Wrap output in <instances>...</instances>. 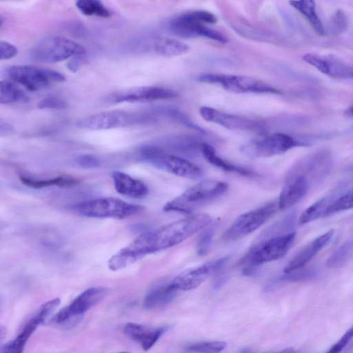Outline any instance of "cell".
Segmentation results:
<instances>
[{
	"instance_id": "cell-1",
	"label": "cell",
	"mask_w": 353,
	"mask_h": 353,
	"mask_svg": "<svg viewBox=\"0 0 353 353\" xmlns=\"http://www.w3.org/2000/svg\"><path fill=\"white\" fill-rule=\"evenodd\" d=\"M211 221L210 215L197 214L143 233L113 255L108 261V268L116 271L143 256L176 245Z\"/></svg>"
},
{
	"instance_id": "cell-2",
	"label": "cell",
	"mask_w": 353,
	"mask_h": 353,
	"mask_svg": "<svg viewBox=\"0 0 353 353\" xmlns=\"http://www.w3.org/2000/svg\"><path fill=\"white\" fill-rule=\"evenodd\" d=\"M228 189V185L223 181L213 179L203 180L168 201L163 206V210L185 214L191 213L224 194Z\"/></svg>"
},
{
	"instance_id": "cell-3",
	"label": "cell",
	"mask_w": 353,
	"mask_h": 353,
	"mask_svg": "<svg viewBox=\"0 0 353 353\" xmlns=\"http://www.w3.org/2000/svg\"><path fill=\"white\" fill-rule=\"evenodd\" d=\"M295 236L296 233L292 232L270 236L256 243L241 261L244 265L243 273L252 275L262 264L283 257L293 244Z\"/></svg>"
},
{
	"instance_id": "cell-4",
	"label": "cell",
	"mask_w": 353,
	"mask_h": 353,
	"mask_svg": "<svg viewBox=\"0 0 353 353\" xmlns=\"http://www.w3.org/2000/svg\"><path fill=\"white\" fill-rule=\"evenodd\" d=\"M139 155L145 162L181 177L196 179L203 175L199 166L183 157L167 152L159 145H143L139 149Z\"/></svg>"
},
{
	"instance_id": "cell-5",
	"label": "cell",
	"mask_w": 353,
	"mask_h": 353,
	"mask_svg": "<svg viewBox=\"0 0 353 353\" xmlns=\"http://www.w3.org/2000/svg\"><path fill=\"white\" fill-rule=\"evenodd\" d=\"M73 209L87 217L124 219L142 212L144 208L117 198L103 197L80 202Z\"/></svg>"
},
{
	"instance_id": "cell-6",
	"label": "cell",
	"mask_w": 353,
	"mask_h": 353,
	"mask_svg": "<svg viewBox=\"0 0 353 353\" xmlns=\"http://www.w3.org/2000/svg\"><path fill=\"white\" fill-rule=\"evenodd\" d=\"M86 49L79 43L65 37L51 36L38 41L31 49V58L37 61L53 63L81 56Z\"/></svg>"
},
{
	"instance_id": "cell-7",
	"label": "cell",
	"mask_w": 353,
	"mask_h": 353,
	"mask_svg": "<svg viewBox=\"0 0 353 353\" xmlns=\"http://www.w3.org/2000/svg\"><path fill=\"white\" fill-rule=\"evenodd\" d=\"M202 83L214 84L234 93L279 94L280 91L258 79L236 74H203L198 77Z\"/></svg>"
},
{
	"instance_id": "cell-8",
	"label": "cell",
	"mask_w": 353,
	"mask_h": 353,
	"mask_svg": "<svg viewBox=\"0 0 353 353\" xmlns=\"http://www.w3.org/2000/svg\"><path fill=\"white\" fill-rule=\"evenodd\" d=\"M151 119L150 116L140 113L111 110L81 118L77 121L76 126L83 130H108L143 123Z\"/></svg>"
},
{
	"instance_id": "cell-9",
	"label": "cell",
	"mask_w": 353,
	"mask_h": 353,
	"mask_svg": "<svg viewBox=\"0 0 353 353\" xmlns=\"http://www.w3.org/2000/svg\"><path fill=\"white\" fill-rule=\"evenodd\" d=\"M308 145L305 141L277 132L246 143L241 146V151L250 157L264 158L281 154L295 147Z\"/></svg>"
},
{
	"instance_id": "cell-10",
	"label": "cell",
	"mask_w": 353,
	"mask_h": 353,
	"mask_svg": "<svg viewBox=\"0 0 353 353\" xmlns=\"http://www.w3.org/2000/svg\"><path fill=\"white\" fill-rule=\"evenodd\" d=\"M6 72L14 82L30 91L44 89L65 80V76L56 70L28 65H12Z\"/></svg>"
},
{
	"instance_id": "cell-11",
	"label": "cell",
	"mask_w": 353,
	"mask_h": 353,
	"mask_svg": "<svg viewBox=\"0 0 353 353\" xmlns=\"http://www.w3.org/2000/svg\"><path fill=\"white\" fill-rule=\"evenodd\" d=\"M279 209L278 201H270L255 210L239 216L225 231L222 239L236 241L253 232L265 223Z\"/></svg>"
},
{
	"instance_id": "cell-12",
	"label": "cell",
	"mask_w": 353,
	"mask_h": 353,
	"mask_svg": "<svg viewBox=\"0 0 353 353\" xmlns=\"http://www.w3.org/2000/svg\"><path fill=\"white\" fill-rule=\"evenodd\" d=\"M173 90L159 86H141L114 91L105 98L110 104L121 103L150 102L176 97Z\"/></svg>"
},
{
	"instance_id": "cell-13",
	"label": "cell",
	"mask_w": 353,
	"mask_h": 353,
	"mask_svg": "<svg viewBox=\"0 0 353 353\" xmlns=\"http://www.w3.org/2000/svg\"><path fill=\"white\" fill-rule=\"evenodd\" d=\"M60 301L59 298H55L43 303L37 312L26 322L21 332L14 339L2 345L1 353H23L31 335L58 307Z\"/></svg>"
},
{
	"instance_id": "cell-14",
	"label": "cell",
	"mask_w": 353,
	"mask_h": 353,
	"mask_svg": "<svg viewBox=\"0 0 353 353\" xmlns=\"http://www.w3.org/2000/svg\"><path fill=\"white\" fill-rule=\"evenodd\" d=\"M170 30L175 35L183 38L202 37L225 43L228 38L221 32L206 26L191 14L190 12L183 13L169 23Z\"/></svg>"
},
{
	"instance_id": "cell-15",
	"label": "cell",
	"mask_w": 353,
	"mask_h": 353,
	"mask_svg": "<svg viewBox=\"0 0 353 353\" xmlns=\"http://www.w3.org/2000/svg\"><path fill=\"white\" fill-rule=\"evenodd\" d=\"M108 293V289L104 287H91L85 290L69 305L59 310L52 318V322L62 323L71 318L83 314L103 300Z\"/></svg>"
},
{
	"instance_id": "cell-16",
	"label": "cell",
	"mask_w": 353,
	"mask_h": 353,
	"mask_svg": "<svg viewBox=\"0 0 353 353\" xmlns=\"http://www.w3.org/2000/svg\"><path fill=\"white\" fill-rule=\"evenodd\" d=\"M332 154L330 150L323 149L308 154L297 161L289 170L286 177L308 175L312 179H320L330 170Z\"/></svg>"
},
{
	"instance_id": "cell-17",
	"label": "cell",
	"mask_w": 353,
	"mask_h": 353,
	"mask_svg": "<svg viewBox=\"0 0 353 353\" xmlns=\"http://www.w3.org/2000/svg\"><path fill=\"white\" fill-rule=\"evenodd\" d=\"M229 257H221L179 274L171 281L178 290L188 291L199 286L213 274L219 271L228 261Z\"/></svg>"
},
{
	"instance_id": "cell-18",
	"label": "cell",
	"mask_w": 353,
	"mask_h": 353,
	"mask_svg": "<svg viewBox=\"0 0 353 353\" xmlns=\"http://www.w3.org/2000/svg\"><path fill=\"white\" fill-rule=\"evenodd\" d=\"M199 113L204 120L232 130L256 131L263 128V125L258 121L243 116L226 113L210 107H201Z\"/></svg>"
},
{
	"instance_id": "cell-19",
	"label": "cell",
	"mask_w": 353,
	"mask_h": 353,
	"mask_svg": "<svg viewBox=\"0 0 353 353\" xmlns=\"http://www.w3.org/2000/svg\"><path fill=\"white\" fill-rule=\"evenodd\" d=\"M334 232V230H330L307 244L285 267L283 272L289 273L305 267L316 254L330 243Z\"/></svg>"
},
{
	"instance_id": "cell-20",
	"label": "cell",
	"mask_w": 353,
	"mask_h": 353,
	"mask_svg": "<svg viewBox=\"0 0 353 353\" xmlns=\"http://www.w3.org/2000/svg\"><path fill=\"white\" fill-rule=\"evenodd\" d=\"M168 329L169 327L167 325L152 327L130 322L124 325L123 331L128 337L139 343L144 351H148L154 345Z\"/></svg>"
},
{
	"instance_id": "cell-21",
	"label": "cell",
	"mask_w": 353,
	"mask_h": 353,
	"mask_svg": "<svg viewBox=\"0 0 353 353\" xmlns=\"http://www.w3.org/2000/svg\"><path fill=\"white\" fill-rule=\"evenodd\" d=\"M308 187V179L305 176L285 177L278 199L279 209L285 210L294 205L307 194Z\"/></svg>"
},
{
	"instance_id": "cell-22",
	"label": "cell",
	"mask_w": 353,
	"mask_h": 353,
	"mask_svg": "<svg viewBox=\"0 0 353 353\" xmlns=\"http://www.w3.org/2000/svg\"><path fill=\"white\" fill-rule=\"evenodd\" d=\"M112 178L116 191L120 194L135 199H142L148 193L147 185L121 171H114Z\"/></svg>"
},
{
	"instance_id": "cell-23",
	"label": "cell",
	"mask_w": 353,
	"mask_h": 353,
	"mask_svg": "<svg viewBox=\"0 0 353 353\" xmlns=\"http://www.w3.org/2000/svg\"><path fill=\"white\" fill-rule=\"evenodd\" d=\"M177 291L171 281L158 285L148 292L143 299V306L145 309L152 310L165 305L174 300Z\"/></svg>"
},
{
	"instance_id": "cell-24",
	"label": "cell",
	"mask_w": 353,
	"mask_h": 353,
	"mask_svg": "<svg viewBox=\"0 0 353 353\" xmlns=\"http://www.w3.org/2000/svg\"><path fill=\"white\" fill-rule=\"evenodd\" d=\"M341 194L339 191H336L321 198L309 206L301 214L298 223L301 225H303L319 218L325 217L329 207Z\"/></svg>"
},
{
	"instance_id": "cell-25",
	"label": "cell",
	"mask_w": 353,
	"mask_h": 353,
	"mask_svg": "<svg viewBox=\"0 0 353 353\" xmlns=\"http://www.w3.org/2000/svg\"><path fill=\"white\" fill-rule=\"evenodd\" d=\"M201 153L206 161L210 164L224 171L236 172L244 176H252L254 174L252 171L243 167L233 165L221 158L216 154L214 148L207 143H203Z\"/></svg>"
},
{
	"instance_id": "cell-26",
	"label": "cell",
	"mask_w": 353,
	"mask_h": 353,
	"mask_svg": "<svg viewBox=\"0 0 353 353\" xmlns=\"http://www.w3.org/2000/svg\"><path fill=\"white\" fill-rule=\"evenodd\" d=\"M290 3L305 16L311 26L319 35L322 36L325 34V29L316 13L315 2L314 1H291Z\"/></svg>"
},
{
	"instance_id": "cell-27",
	"label": "cell",
	"mask_w": 353,
	"mask_h": 353,
	"mask_svg": "<svg viewBox=\"0 0 353 353\" xmlns=\"http://www.w3.org/2000/svg\"><path fill=\"white\" fill-rule=\"evenodd\" d=\"M21 182L29 187L34 188H41L56 185L62 188H70L79 183V181L69 176H59L52 179H37L26 176H20Z\"/></svg>"
},
{
	"instance_id": "cell-28",
	"label": "cell",
	"mask_w": 353,
	"mask_h": 353,
	"mask_svg": "<svg viewBox=\"0 0 353 353\" xmlns=\"http://www.w3.org/2000/svg\"><path fill=\"white\" fill-rule=\"evenodd\" d=\"M154 47L158 54L165 57L179 56L189 50V46L186 43L171 38L157 39Z\"/></svg>"
},
{
	"instance_id": "cell-29",
	"label": "cell",
	"mask_w": 353,
	"mask_h": 353,
	"mask_svg": "<svg viewBox=\"0 0 353 353\" xmlns=\"http://www.w3.org/2000/svg\"><path fill=\"white\" fill-rule=\"evenodd\" d=\"M28 100L26 93L14 83L9 81L0 82V103L8 104L26 102Z\"/></svg>"
},
{
	"instance_id": "cell-30",
	"label": "cell",
	"mask_w": 353,
	"mask_h": 353,
	"mask_svg": "<svg viewBox=\"0 0 353 353\" xmlns=\"http://www.w3.org/2000/svg\"><path fill=\"white\" fill-rule=\"evenodd\" d=\"M353 258V239L342 243L327 259L326 266L329 268H339Z\"/></svg>"
},
{
	"instance_id": "cell-31",
	"label": "cell",
	"mask_w": 353,
	"mask_h": 353,
	"mask_svg": "<svg viewBox=\"0 0 353 353\" xmlns=\"http://www.w3.org/2000/svg\"><path fill=\"white\" fill-rule=\"evenodd\" d=\"M77 8L86 16H96L107 18L111 16L110 10L98 0H79L76 2Z\"/></svg>"
},
{
	"instance_id": "cell-32",
	"label": "cell",
	"mask_w": 353,
	"mask_h": 353,
	"mask_svg": "<svg viewBox=\"0 0 353 353\" xmlns=\"http://www.w3.org/2000/svg\"><path fill=\"white\" fill-rule=\"evenodd\" d=\"M328 61L327 76L336 79H353V67L334 57H327Z\"/></svg>"
},
{
	"instance_id": "cell-33",
	"label": "cell",
	"mask_w": 353,
	"mask_h": 353,
	"mask_svg": "<svg viewBox=\"0 0 353 353\" xmlns=\"http://www.w3.org/2000/svg\"><path fill=\"white\" fill-rule=\"evenodd\" d=\"M353 208V190L342 193L329 207L326 216L343 212Z\"/></svg>"
},
{
	"instance_id": "cell-34",
	"label": "cell",
	"mask_w": 353,
	"mask_h": 353,
	"mask_svg": "<svg viewBox=\"0 0 353 353\" xmlns=\"http://www.w3.org/2000/svg\"><path fill=\"white\" fill-rule=\"evenodd\" d=\"M226 346L227 343L222 341H203L190 345L188 350L196 353H219Z\"/></svg>"
},
{
	"instance_id": "cell-35",
	"label": "cell",
	"mask_w": 353,
	"mask_h": 353,
	"mask_svg": "<svg viewBox=\"0 0 353 353\" xmlns=\"http://www.w3.org/2000/svg\"><path fill=\"white\" fill-rule=\"evenodd\" d=\"M317 274L318 272L315 269L311 268H306L304 267L289 273H284V274L279 278V280L289 282L303 281L316 277Z\"/></svg>"
},
{
	"instance_id": "cell-36",
	"label": "cell",
	"mask_w": 353,
	"mask_h": 353,
	"mask_svg": "<svg viewBox=\"0 0 353 353\" xmlns=\"http://www.w3.org/2000/svg\"><path fill=\"white\" fill-rule=\"evenodd\" d=\"M303 60L307 63L312 65L316 70L324 74H327L328 61L327 57H323L313 53L305 54L302 57Z\"/></svg>"
},
{
	"instance_id": "cell-37",
	"label": "cell",
	"mask_w": 353,
	"mask_h": 353,
	"mask_svg": "<svg viewBox=\"0 0 353 353\" xmlns=\"http://www.w3.org/2000/svg\"><path fill=\"white\" fill-rule=\"evenodd\" d=\"M330 24L334 34L343 33L348 27V18L343 10H337L331 17Z\"/></svg>"
},
{
	"instance_id": "cell-38",
	"label": "cell",
	"mask_w": 353,
	"mask_h": 353,
	"mask_svg": "<svg viewBox=\"0 0 353 353\" xmlns=\"http://www.w3.org/2000/svg\"><path fill=\"white\" fill-rule=\"evenodd\" d=\"M214 234V228H210L201 235L196 247V252L199 255L204 256L208 252Z\"/></svg>"
},
{
	"instance_id": "cell-39",
	"label": "cell",
	"mask_w": 353,
	"mask_h": 353,
	"mask_svg": "<svg viewBox=\"0 0 353 353\" xmlns=\"http://www.w3.org/2000/svg\"><path fill=\"white\" fill-rule=\"evenodd\" d=\"M66 107L67 103L63 99L54 96L47 97L37 103L39 109L63 110Z\"/></svg>"
},
{
	"instance_id": "cell-40",
	"label": "cell",
	"mask_w": 353,
	"mask_h": 353,
	"mask_svg": "<svg viewBox=\"0 0 353 353\" xmlns=\"http://www.w3.org/2000/svg\"><path fill=\"white\" fill-rule=\"evenodd\" d=\"M352 339L353 325L325 353H340Z\"/></svg>"
},
{
	"instance_id": "cell-41",
	"label": "cell",
	"mask_w": 353,
	"mask_h": 353,
	"mask_svg": "<svg viewBox=\"0 0 353 353\" xmlns=\"http://www.w3.org/2000/svg\"><path fill=\"white\" fill-rule=\"evenodd\" d=\"M18 53L17 48L12 43L1 41L0 42V59H9L15 57Z\"/></svg>"
},
{
	"instance_id": "cell-42",
	"label": "cell",
	"mask_w": 353,
	"mask_h": 353,
	"mask_svg": "<svg viewBox=\"0 0 353 353\" xmlns=\"http://www.w3.org/2000/svg\"><path fill=\"white\" fill-rule=\"evenodd\" d=\"M77 163L85 168H95L100 165V160L92 154H83L77 157Z\"/></svg>"
},
{
	"instance_id": "cell-43",
	"label": "cell",
	"mask_w": 353,
	"mask_h": 353,
	"mask_svg": "<svg viewBox=\"0 0 353 353\" xmlns=\"http://www.w3.org/2000/svg\"><path fill=\"white\" fill-rule=\"evenodd\" d=\"M81 63V56L74 57L67 63V68L70 71L76 72L79 69Z\"/></svg>"
},
{
	"instance_id": "cell-44",
	"label": "cell",
	"mask_w": 353,
	"mask_h": 353,
	"mask_svg": "<svg viewBox=\"0 0 353 353\" xmlns=\"http://www.w3.org/2000/svg\"><path fill=\"white\" fill-rule=\"evenodd\" d=\"M12 130V128L10 125H9L8 123L4 122L3 121H1L0 123V132L1 134L2 135L3 133H8L10 132Z\"/></svg>"
},
{
	"instance_id": "cell-45",
	"label": "cell",
	"mask_w": 353,
	"mask_h": 353,
	"mask_svg": "<svg viewBox=\"0 0 353 353\" xmlns=\"http://www.w3.org/2000/svg\"><path fill=\"white\" fill-rule=\"evenodd\" d=\"M345 115L348 117H353V105L345 110Z\"/></svg>"
},
{
	"instance_id": "cell-46",
	"label": "cell",
	"mask_w": 353,
	"mask_h": 353,
	"mask_svg": "<svg viewBox=\"0 0 353 353\" xmlns=\"http://www.w3.org/2000/svg\"><path fill=\"white\" fill-rule=\"evenodd\" d=\"M274 353H296V352L293 348L288 347V348L284 349L280 352H274Z\"/></svg>"
},
{
	"instance_id": "cell-47",
	"label": "cell",
	"mask_w": 353,
	"mask_h": 353,
	"mask_svg": "<svg viewBox=\"0 0 353 353\" xmlns=\"http://www.w3.org/2000/svg\"><path fill=\"white\" fill-rule=\"evenodd\" d=\"M118 353H130V352H118Z\"/></svg>"
}]
</instances>
